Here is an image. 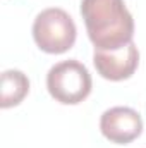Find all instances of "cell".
<instances>
[{"label": "cell", "mask_w": 146, "mask_h": 148, "mask_svg": "<svg viewBox=\"0 0 146 148\" xmlns=\"http://www.w3.org/2000/svg\"><path fill=\"white\" fill-rule=\"evenodd\" d=\"M81 16L95 50H119L134 36V19L124 0H81Z\"/></svg>", "instance_id": "cell-1"}, {"label": "cell", "mask_w": 146, "mask_h": 148, "mask_svg": "<svg viewBox=\"0 0 146 148\" xmlns=\"http://www.w3.org/2000/svg\"><path fill=\"white\" fill-rule=\"evenodd\" d=\"M91 74L76 59L62 60L50 67L46 74V88L52 98L64 105H77L91 93Z\"/></svg>", "instance_id": "cell-2"}, {"label": "cell", "mask_w": 146, "mask_h": 148, "mask_svg": "<svg viewBox=\"0 0 146 148\" xmlns=\"http://www.w3.org/2000/svg\"><path fill=\"white\" fill-rule=\"evenodd\" d=\"M76 24L72 17L59 7L41 10L33 23V38L40 50L46 53H64L76 41Z\"/></svg>", "instance_id": "cell-3"}, {"label": "cell", "mask_w": 146, "mask_h": 148, "mask_svg": "<svg viewBox=\"0 0 146 148\" xmlns=\"http://www.w3.org/2000/svg\"><path fill=\"white\" fill-rule=\"evenodd\" d=\"M102 134L115 145H127L141 136L143 119L131 107H112L102 114Z\"/></svg>", "instance_id": "cell-4"}, {"label": "cell", "mask_w": 146, "mask_h": 148, "mask_svg": "<svg viewBox=\"0 0 146 148\" xmlns=\"http://www.w3.org/2000/svg\"><path fill=\"white\" fill-rule=\"evenodd\" d=\"M93 64L102 77L108 81H124L136 73L139 52L134 41L119 50H95Z\"/></svg>", "instance_id": "cell-5"}, {"label": "cell", "mask_w": 146, "mask_h": 148, "mask_svg": "<svg viewBox=\"0 0 146 148\" xmlns=\"http://www.w3.org/2000/svg\"><path fill=\"white\" fill-rule=\"evenodd\" d=\"M2 93H0V107L10 109L19 105L26 95L29 93V79L23 71L9 69L2 73Z\"/></svg>", "instance_id": "cell-6"}]
</instances>
